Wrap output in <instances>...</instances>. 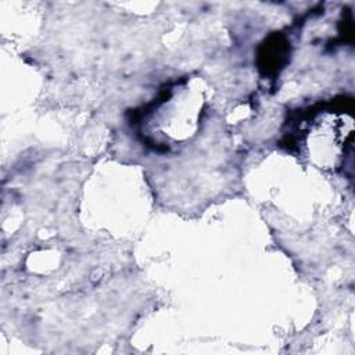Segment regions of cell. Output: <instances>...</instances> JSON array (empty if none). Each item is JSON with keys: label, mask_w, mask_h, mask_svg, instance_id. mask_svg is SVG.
Segmentation results:
<instances>
[{"label": "cell", "mask_w": 355, "mask_h": 355, "mask_svg": "<svg viewBox=\"0 0 355 355\" xmlns=\"http://www.w3.org/2000/svg\"><path fill=\"white\" fill-rule=\"evenodd\" d=\"M352 137V114L343 108H320L304 119L301 147L312 164L337 169L345 162Z\"/></svg>", "instance_id": "6da1fadb"}, {"label": "cell", "mask_w": 355, "mask_h": 355, "mask_svg": "<svg viewBox=\"0 0 355 355\" xmlns=\"http://www.w3.org/2000/svg\"><path fill=\"white\" fill-rule=\"evenodd\" d=\"M202 104V94L189 83L169 87L147 112V135L165 147L166 141H186L197 129Z\"/></svg>", "instance_id": "7a4b0ae2"}]
</instances>
